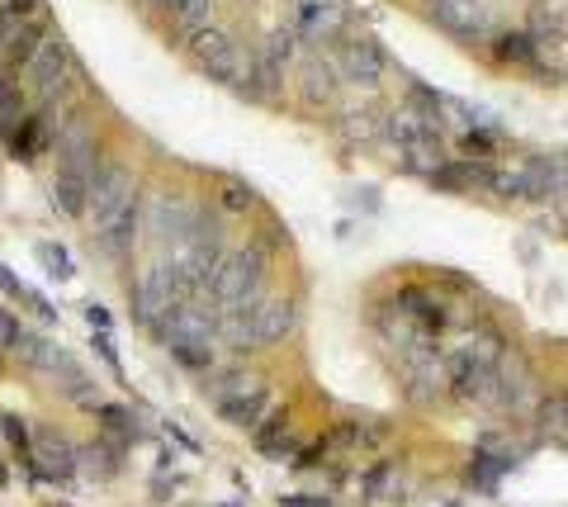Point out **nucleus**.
Segmentation results:
<instances>
[{
	"label": "nucleus",
	"instance_id": "obj_22",
	"mask_svg": "<svg viewBox=\"0 0 568 507\" xmlns=\"http://www.w3.org/2000/svg\"><path fill=\"white\" fill-rule=\"evenodd\" d=\"M280 91H284V72L280 67H270L261 53H251V72H247V81H242V95L270 105V100H280Z\"/></svg>",
	"mask_w": 568,
	"mask_h": 507
},
{
	"label": "nucleus",
	"instance_id": "obj_8",
	"mask_svg": "<svg viewBox=\"0 0 568 507\" xmlns=\"http://www.w3.org/2000/svg\"><path fill=\"white\" fill-rule=\"evenodd\" d=\"M190 53H195V62L213 81H228V86L242 91V81H247V72H251V53L232 34H223V29L209 24V29H199V34L190 38Z\"/></svg>",
	"mask_w": 568,
	"mask_h": 507
},
{
	"label": "nucleus",
	"instance_id": "obj_18",
	"mask_svg": "<svg viewBox=\"0 0 568 507\" xmlns=\"http://www.w3.org/2000/svg\"><path fill=\"white\" fill-rule=\"evenodd\" d=\"M327 441H332V451H374V446L389 441V422H379V417H365V422H360V417H355V422H341Z\"/></svg>",
	"mask_w": 568,
	"mask_h": 507
},
{
	"label": "nucleus",
	"instance_id": "obj_17",
	"mask_svg": "<svg viewBox=\"0 0 568 507\" xmlns=\"http://www.w3.org/2000/svg\"><path fill=\"white\" fill-rule=\"evenodd\" d=\"M124 455H128L124 441H114V436H100V441L81 446V455H76V470L90 474L95 484H105V479H114V474H124Z\"/></svg>",
	"mask_w": 568,
	"mask_h": 507
},
{
	"label": "nucleus",
	"instance_id": "obj_36",
	"mask_svg": "<svg viewBox=\"0 0 568 507\" xmlns=\"http://www.w3.org/2000/svg\"><path fill=\"white\" fill-rule=\"evenodd\" d=\"M86 323L95 327V332H109V313H105V304H86Z\"/></svg>",
	"mask_w": 568,
	"mask_h": 507
},
{
	"label": "nucleus",
	"instance_id": "obj_24",
	"mask_svg": "<svg viewBox=\"0 0 568 507\" xmlns=\"http://www.w3.org/2000/svg\"><path fill=\"white\" fill-rule=\"evenodd\" d=\"M24 119H29V109H24V91H19L15 72H10V67H0V133H15Z\"/></svg>",
	"mask_w": 568,
	"mask_h": 507
},
{
	"label": "nucleus",
	"instance_id": "obj_28",
	"mask_svg": "<svg viewBox=\"0 0 568 507\" xmlns=\"http://www.w3.org/2000/svg\"><path fill=\"white\" fill-rule=\"evenodd\" d=\"M535 53H540V43H535L531 34H497V62H535Z\"/></svg>",
	"mask_w": 568,
	"mask_h": 507
},
{
	"label": "nucleus",
	"instance_id": "obj_23",
	"mask_svg": "<svg viewBox=\"0 0 568 507\" xmlns=\"http://www.w3.org/2000/svg\"><path fill=\"white\" fill-rule=\"evenodd\" d=\"M303 95L308 100H332L337 95V67H332V57L308 53V62H303Z\"/></svg>",
	"mask_w": 568,
	"mask_h": 507
},
{
	"label": "nucleus",
	"instance_id": "obj_2",
	"mask_svg": "<svg viewBox=\"0 0 568 507\" xmlns=\"http://www.w3.org/2000/svg\"><path fill=\"white\" fill-rule=\"evenodd\" d=\"M512 346H507V337H502V327L493 323H479L469 327L460 342L445 351V389L455 394V403H479V408H488V394H493V375L497 365H502V356H507Z\"/></svg>",
	"mask_w": 568,
	"mask_h": 507
},
{
	"label": "nucleus",
	"instance_id": "obj_37",
	"mask_svg": "<svg viewBox=\"0 0 568 507\" xmlns=\"http://www.w3.org/2000/svg\"><path fill=\"white\" fill-rule=\"evenodd\" d=\"M0 484H5V470H0Z\"/></svg>",
	"mask_w": 568,
	"mask_h": 507
},
{
	"label": "nucleus",
	"instance_id": "obj_14",
	"mask_svg": "<svg viewBox=\"0 0 568 507\" xmlns=\"http://www.w3.org/2000/svg\"><path fill=\"white\" fill-rule=\"evenodd\" d=\"M213 408H218V417H223L228 427H242V432H247V427H256V422L270 413V389L261 380H247L237 394H228V399L213 403Z\"/></svg>",
	"mask_w": 568,
	"mask_h": 507
},
{
	"label": "nucleus",
	"instance_id": "obj_34",
	"mask_svg": "<svg viewBox=\"0 0 568 507\" xmlns=\"http://www.w3.org/2000/svg\"><path fill=\"white\" fill-rule=\"evenodd\" d=\"M10 19H43V0H5Z\"/></svg>",
	"mask_w": 568,
	"mask_h": 507
},
{
	"label": "nucleus",
	"instance_id": "obj_29",
	"mask_svg": "<svg viewBox=\"0 0 568 507\" xmlns=\"http://www.w3.org/2000/svg\"><path fill=\"white\" fill-rule=\"evenodd\" d=\"M0 436H10V446H15V455H19V465L29 470V460H34V436H29V422L24 417H0Z\"/></svg>",
	"mask_w": 568,
	"mask_h": 507
},
{
	"label": "nucleus",
	"instance_id": "obj_5",
	"mask_svg": "<svg viewBox=\"0 0 568 507\" xmlns=\"http://www.w3.org/2000/svg\"><path fill=\"white\" fill-rule=\"evenodd\" d=\"M24 76H29L34 95L43 100V109H67V100L81 91V67H76L71 48H67V43H62L57 34L43 38V48L29 57Z\"/></svg>",
	"mask_w": 568,
	"mask_h": 507
},
{
	"label": "nucleus",
	"instance_id": "obj_25",
	"mask_svg": "<svg viewBox=\"0 0 568 507\" xmlns=\"http://www.w3.org/2000/svg\"><path fill=\"white\" fill-rule=\"evenodd\" d=\"M95 417L105 422V436H114V441H142V427H138V417L128 413V408H119V403H100L95 408Z\"/></svg>",
	"mask_w": 568,
	"mask_h": 507
},
{
	"label": "nucleus",
	"instance_id": "obj_7",
	"mask_svg": "<svg viewBox=\"0 0 568 507\" xmlns=\"http://www.w3.org/2000/svg\"><path fill=\"white\" fill-rule=\"evenodd\" d=\"M540 380H535L531 361L521 356V351H507L502 356V365H497L493 375V394H488V408L502 417H535V408H540Z\"/></svg>",
	"mask_w": 568,
	"mask_h": 507
},
{
	"label": "nucleus",
	"instance_id": "obj_4",
	"mask_svg": "<svg viewBox=\"0 0 568 507\" xmlns=\"http://www.w3.org/2000/svg\"><path fill=\"white\" fill-rule=\"evenodd\" d=\"M266 261L270 252L261 242H251L242 252H228L223 256V266L213 275V308L218 313H228V308H242V304H261V285H266Z\"/></svg>",
	"mask_w": 568,
	"mask_h": 507
},
{
	"label": "nucleus",
	"instance_id": "obj_19",
	"mask_svg": "<svg viewBox=\"0 0 568 507\" xmlns=\"http://www.w3.org/2000/svg\"><path fill=\"white\" fill-rule=\"evenodd\" d=\"M161 15L171 19V29L185 38H195L199 29H209L213 24V0H152Z\"/></svg>",
	"mask_w": 568,
	"mask_h": 507
},
{
	"label": "nucleus",
	"instance_id": "obj_16",
	"mask_svg": "<svg viewBox=\"0 0 568 507\" xmlns=\"http://www.w3.org/2000/svg\"><path fill=\"white\" fill-rule=\"evenodd\" d=\"M251 446L266 460H294V436H289V408H270L256 427H251Z\"/></svg>",
	"mask_w": 568,
	"mask_h": 507
},
{
	"label": "nucleus",
	"instance_id": "obj_38",
	"mask_svg": "<svg viewBox=\"0 0 568 507\" xmlns=\"http://www.w3.org/2000/svg\"><path fill=\"white\" fill-rule=\"evenodd\" d=\"M223 507H237V503H223Z\"/></svg>",
	"mask_w": 568,
	"mask_h": 507
},
{
	"label": "nucleus",
	"instance_id": "obj_1",
	"mask_svg": "<svg viewBox=\"0 0 568 507\" xmlns=\"http://www.w3.org/2000/svg\"><path fill=\"white\" fill-rule=\"evenodd\" d=\"M90 242L109 256V261H124L133 247H138V233H142V195H138V181L133 171L119 162H105L95 171L90 181Z\"/></svg>",
	"mask_w": 568,
	"mask_h": 507
},
{
	"label": "nucleus",
	"instance_id": "obj_15",
	"mask_svg": "<svg viewBox=\"0 0 568 507\" xmlns=\"http://www.w3.org/2000/svg\"><path fill=\"white\" fill-rule=\"evenodd\" d=\"M294 327H299V308H294V299H284V294L261 299V304H256V351L284 342V337H294Z\"/></svg>",
	"mask_w": 568,
	"mask_h": 507
},
{
	"label": "nucleus",
	"instance_id": "obj_10",
	"mask_svg": "<svg viewBox=\"0 0 568 507\" xmlns=\"http://www.w3.org/2000/svg\"><path fill=\"white\" fill-rule=\"evenodd\" d=\"M76 455H81V446H76L67 432H57V427H38L29 474H34L38 484H67L71 474H76Z\"/></svg>",
	"mask_w": 568,
	"mask_h": 507
},
{
	"label": "nucleus",
	"instance_id": "obj_3",
	"mask_svg": "<svg viewBox=\"0 0 568 507\" xmlns=\"http://www.w3.org/2000/svg\"><path fill=\"white\" fill-rule=\"evenodd\" d=\"M223 228H218V218H209V209H199L195 223L185 228V237H176L171 247H166V261L180 271L185 280V290L190 294H209L213 290V275L223 266Z\"/></svg>",
	"mask_w": 568,
	"mask_h": 507
},
{
	"label": "nucleus",
	"instance_id": "obj_21",
	"mask_svg": "<svg viewBox=\"0 0 568 507\" xmlns=\"http://www.w3.org/2000/svg\"><path fill=\"white\" fill-rule=\"evenodd\" d=\"M445 162V143L441 138H412V143H398V166L412 171V176H426L431 181V171Z\"/></svg>",
	"mask_w": 568,
	"mask_h": 507
},
{
	"label": "nucleus",
	"instance_id": "obj_13",
	"mask_svg": "<svg viewBox=\"0 0 568 507\" xmlns=\"http://www.w3.org/2000/svg\"><path fill=\"white\" fill-rule=\"evenodd\" d=\"M346 29V10L337 0H299L294 5V34L308 38V43H322V38H337Z\"/></svg>",
	"mask_w": 568,
	"mask_h": 507
},
{
	"label": "nucleus",
	"instance_id": "obj_12",
	"mask_svg": "<svg viewBox=\"0 0 568 507\" xmlns=\"http://www.w3.org/2000/svg\"><path fill=\"white\" fill-rule=\"evenodd\" d=\"M393 299L408 308V318L422 327L426 337H436V342H441L445 332H450V304H445L436 290H426V285H403Z\"/></svg>",
	"mask_w": 568,
	"mask_h": 507
},
{
	"label": "nucleus",
	"instance_id": "obj_30",
	"mask_svg": "<svg viewBox=\"0 0 568 507\" xmlns=\"http://www.w3.org/2000/svg\"><path fill=\"white\" fill-rule=\"evenodd\" d=\"M38 261H43V266H48V275H53V280H71V256L62 252V247H53V242H38Z\"/></svg>",
	"mask_w": 568,
	"mask_h": 507
},
{
	"label": "nucleus",
	"instance_id": "obj_35",
	"mask_svg": "<svg viewBox=\"0 0 568 507\" xmlns=\"http://www.w3.org/2000/svg\"><path fill=\"white\" fill-rule=\"evenodd\" d=\"M280 507H332L327 493H284Z\"/></svg>",
	"mask_w": 568,
	"mask_h": 507
},
{
	"label": "nucleus",
	"instance_id": "obj_31",
	"mask_svg": "<svg viewBox=\"0 0 568 507\" xmlns=\"http://www.w3.org/2000/svg\"><path fill=\"white\" fill-rule=\"evenodd\" d=\"M256 204V195H251V185L242 181H228L223 185V209H232V214H242V209H251Z\"/></svg>",
	"mask_w": 568,
	"mask_h": 507
},
{
	"label": "nucleus",
	"instance_id": "obj_26",
	"mask_svg": "<svg viewBox=\"0 0 568 507\" xmlns=\"http://www.w3.org/2000/svg\"><path fill=\"white\" fill-rule=\"evenodd\" d=\"M261 57H266L270 67H289L294 57H299V34H294V24L289 29H270L266 34V43H261Z\"/></svg>",
	"mask_w": 568,
	"mask_h": 507
},
{
	"label": "nucleus",
	"instance_id": "obj_39",
	"mask_svg": "<svg viewBox=\"0 0 568 507\" xmlns=\"http://www.w3.org/2000/svg\"><path fill=\"white\" fill-rule=\"evenodd\" d=\"M0 57H5V48H0Z\"/></svg>",
	"mask_w": 568,
	"mask_h": 507
},
{
	"label": "nucleus",
	"instance_id": "obj_27",
	"mask_svg": "<svg viewBox=\"0 0 568 507\" xmlns=\"http://www.w3.org/2000/svg\"><path fill=\"white\" fill-rule=\"evenodd\" d=\"M398 484V460H374L365 479H360V489H365V503H379V498H389V489Z\"/></svg>",
	"mask_w": 568,
	"mask_h": 507
},
{
	"label": "nucleus",
	"instance_id": "obj_32",
	"mask_svg": "<svg viewBox=\"0 0 568 507\" xmlns=\"http://www.w3.org/2000/svg\"><path fill=\"white\" fill-rule=\"evenodd\" d=\"M327 455H332V441H327V436H318V441H313L308 451H299V455H294L289 465H294V470H313V465H322Z\"/></svg>",
	"mask_w": 568,
	"mask_h": 507
},
{
	"label": "nucleus",
	"instance_id": "obj_20",
	"mask_svg": "<svg viewBox=\"0 0 568 507\" xmlns=\"http://www.w3.org/2000/svg\"><path fill=\"white\" fill-rule=\"evenodd\" d=\"M535 427H540V436H545L550 446L568 451V389H554V394L540 399V408H535Z\"/></svg>",
	"mask_w": 568,
	"mask_h": 507
},
{
	"label": "nucleus",
	"instance_id": "obj_33",
	"mask_svg": "<svg viewBox=\"0 0 568 507\" xmlns=\"http://www.w3.org/2000/svg\"><path fill=\"white\" fill-rule=\"evenodd\" d=\"M19 318L10 313V308H0V356H15V342H19Z\"/></svg>",
	"mask_w": 568,
	"mask_h": 507
},
{
	"label": "nucleus",
	"instance_id": "obj_6",
	"mask_svg": "<svg viewBox=\"0 0 568 507\" xmlns=\"http://www.w3.org/2000/svg\"><path fill=\"white\" fill-rule=\"evenodd\" d=\"M185 299H195V294L185 290L180 271L161 256V261H152V266L138 275V285H133V323L147 327V332H157V327L171 318V308H180Z\"/></svg>",
	"mask_w": 568,
	"mask_h": 507
},
{
	"label": "nucleus",
	"instance_id": "obj_11",
	"mask_svg": "<svg viewBox=\"0 0 568 507\" xmlns=\"http://www.w3.org/2000/svg\"><path fill=\"white\" fill-rule=\"evenodd\" d=\"M431 5V19L441 24L445 34L455 38H493V10H488V0H426Z\"/></svg>",
	"mask_w": 568,
	"mask_h": 507
},
{
	"label": "nucleus",
	"instance_id": "obj_9",
	"mask_svg": "<svg viewBox=\"0 0 568 507\" xmlns=\"http://www.w3.org/2000/svg\"><path fill=\"white\" fill-rule=\"evenodd\" d=\"M332 67H337V81H346V86L379 91L384 76H389V57H384V48L374 38H346L337 57H332Z\"/></svg>",
	"mask_w": 568,
	"mask_h": 507
}]
</instances>
